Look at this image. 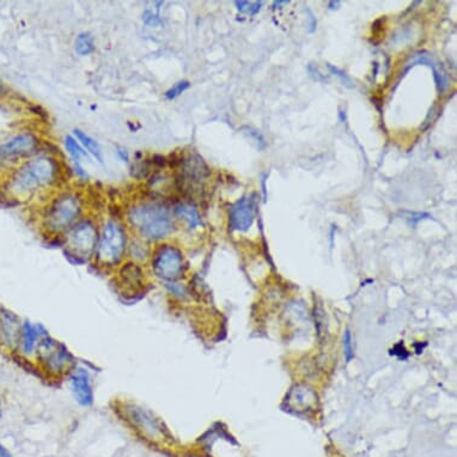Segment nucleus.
<instances>
[{
    "label": "nucleus",
    "mask_w": 457,
    "mask_h": 457,
    "mask_svg": "<svg viewBox=\"0 0 457 457\" xmlns=\"http://www.w3.org/2000/svg\"><path fill=\"white\" fill-rule=\"evenodd\" d=\"M133 418L134 421L141 425V428H145L148 433H153V435H156L160 428L157 426L156 423L153 419V416H148V413L144 412L143 409H136L133 411Z\"/></svg>",
    "instance_id": "2eb2a0df"
},
{
    "label": "nucleus",
    "mask_w": 457,
    "mask_h": 457,
    "mask_svg": "<svg viewBox=\"0 0 457 457\" xmlns=\"http://www.w3.org/2000/svg\"><path fill=\"white\" fill-rule=\"evenodd\" d=\"M169 216V211L167 207L160 204H144L141 206L134 207L129 212V220L134 227L139 230L148 227L158 219L164 218Z\"/></svg>",
    "instance_id": "0eeeda50"
},
{
    "label": "nucleus",
    "mask_w": 457,
    "mask_h": 457,
    "mask_svg": "<svg viewBox=\"0 0 457 457\" xmlns=\"http://www.w3.org/2000/svg\"><path fill=\"white\" fill-rule=\"evenodd\" d=\"M344 351H345V357L347 362H350L353 358V344H352V335L350 330H347L346 333L344 335Z\"/></svg>",
    "instance_id": "412c9836"
},
{
    "label": "nucleus",
    "mask_w": 457,
    "mask_h": 457,
    "mask_svg": "<svg viewBox=\"0 0 457 457\" xmlns=\"http://www.w3.org/2000/svg\"><path fill=\"white\" fill-rule=\"evenodd\" d=\"M153 268L156 276L167 281H174L181 276L183 256L178 248L164 244L153 254Z\"/></svg>",
    "instance_id": "20e7f679"
},
{
    "label": "nucleus",
    "mask_w": 457,
    "mask_h": 457,
    "mask_svg": "<svg viewBox=\"0 0 457 457\" xmlns=\"http://www.w3.org/2000/svg\"><path fill=\"white\" fill-rule=\"evenodd\" d=\"M40 351H41L43 358L47 362H50V365H52V367L59 369L66 363L67 351L64 347H59L58 344L55 342H52V340L45 338V340L41 342Z\"/></svg>",
    "instance_id": "9b49d317"
},
{
    "label": "nucleus",
    "mask_w": 457,
    "mask_h": 457,
    "mask_svg": "<svg viewBox=\"0 0 457 457\" xmlns=\"http://www.w3.org/2000/svg\"><path fill=\"white\" fill-rule=\"evenodd\" d=\"M71 387L73 391L74 398L82 406H91L94 404V391L91 387L90 379L87 372L79 370L71 377Z\"/></svg>",
    "instance_id": "9d476101"
},
{
    "label": "nucleus",
    "mask_w": 457,
    "mask_h": 457,
    "mask_svg": "<svg viewBox=\"0 0 457 457\" xmlns=\"http://www.w3.org/2000/svg\"><path fill=\"white\" fill-rule=\"evenodd\" d=\"M65 146H66L67 151L70 153L71 156L73 157L74 161L80 162V158H89L87 151H84V148L76 141L72 136H67L65 139Z\"/></svg>",
    "instance_id": "a211bd4d"
},
{
    "label": "nucleus",
    "mask_w": 457,
    "mask_h": 457,
    "mask_svg": "<svg viewBox=\"0 0 457 457\" xmlns=\"http://www.w3.org/2000/svg\"><path fill=\"white\" fill-rule=\"evenodd\" d=\"M97 242V231L94 224L87 220L74 225L69 235L71 249L78 255H89L94 251Z\"/></svg>",
    "instance_id": "39448f33"
},
{
    "label": "nucleus",
    "mask_w": 457,
    "mask_h": 457,
    "mask_svg": "<svg viewBox=\"0 0 457 457\" xmlns=\"http://www.w3.org/2000/svg\"><path fill=\"white\" fill-rule=\"evenodd\" d=\"M190 82L187 80H182V82H178L174 85L173 87H170L169 90L165 92V97L168 99H174L178 97V96L183 94L188 87H190Z\"/></svg>",
    "instance_id": "aec40b11"
},
{
    "label": "nucleus",
    "mask_w": 457,
    "mask_h": 457,
    "mask_svg": "<svg viewBox=\"0 0 457 457\" xmlns=\"http://www.w3.org/2000/svg\"><path fill=\"white\" fill-rule=\"evenodd\" d=\"M41 327L40 325H33L29 322H25L22 328V345H23V352L24 353H31L35 345H36L37 339H40Z\"/></svg>",
    "instance_id": "f8f14e48"
},
{
    "label": "nucleus",
    "mask_w": 457,
    "mask_h": 457,
    "mask_svg": "<svg viewBox=\"0 0 457 457\" xmlns=\"http://www.w3.org/2000/svg\"><path fill=\"white\" fill-rule=\"evenodd\" d=\"M175 214L180 218L185 219L190 224V229H195V227L202 225V217L199 214L198 210L194 206L187 205V204H182L178 205L175 209Z\"/></svg>",
    "instance_id": "ddd939ff"
},
{
    "label": "nucleus",
    "mask_w": 457,
    "mask_h": 457,
    "mask_svg": "<svg viewBox=\"0 0 457 457\" xmlns=\"http://www.w3.org/2000/svg\"><path fill=\"white\" fill-rule=\"evenodd\" d=\"M80 212V202L73 194H64L52 204L47 214V227L52 231H62L70 227Z\"/></svg>",
    "instance_id": "7ed1b4c3"
},
{
    "label": "nucleus",
    "mask_w": 457,
    "mask_h": 457,
    "mask_svg": "<svg viewBox=\"0 0 457 457\" xmlns=\"http://www.w3.org/2000/svg\"><path fill=\"white\" fill-rule=\"evenodd\" d=\"M286 404L290 411L296 413L313 411L316 408L317 395L315 391L305 386H296L288 393Z\"/></svg>",
    "instance_id": "6e6552de"
},
{
    "label": "nucleus",
    "mask_w": 457,
    "mask_h": 457,
    "mask_svg": "<svg viewBox=\"0 0 457 457\" xmlns=\"http://www.w3.org/2000/svg\"><path fill=\"white\" fill-rule=\"evenodd\" d=\"M235 4L241 13H249V15H255L261 8L260 1H235Z\"/></svg>",
    "instance_id": "6ab92c4d"
},
{
    "label": "nucleus",
    "mask_w": 457,
    "mask_h": 457,
    "mask_svg": "<svg viewBox=\"0 0 457 457\" xmlns=\"http://www.w3.org/2000/svg\"><path fill=\"white\" fill-rule=\"evenodd\" d=\"M95 50L94 38L90 34H80L76 41V50L79 55H87Z\"/></svg>",
    "instance_id": "f3484780"
},
{
    "label": "nucleus",
    "mask_w": 457,
    "mask_h": 457,
    "mask_svg": "<svg viewBox=\"0 0 457 457\" xmlns=\"http://www.w3.org/2000/svg\"><path fill=\"white\" fill-rule=\"evenodd\" d=\"M328 69H330V72L334 74V76H337V77H339V78L342 79V83H345V85H347V87H352V82H351V79L347 77L346 74L344 73V72H342V71L339 70V69H337V67L332 66V65H328Z\"/></svg>",
    "instance_id": "4be33fe9"
},
{
    "label": "nucleus",
    "mask_w": 457,
    "mask_h": 457,
    "mask_svg": "<svg viewBox=\"0 0 457 457\" xmlns=\"http://www.w3.org/2000/svg\"><path fill=\"white\" fill-rule=\"evenodd\" d=\"M0 457H13V455L8 453V450L6 448H4L3 445L0 444Z\"/></svg>",
    "instance_id": "5701e85b"
},
{
    "label": "nucleus",
    "mask_w": 457,
    "mask_h": 457,
    "mask_svg": "<svg viewBox=\"0 0 457 457\" xmlns=\"http://www.w3.org/2000/svg\"><path fill=\"white\" fill-rule=\"evenodd\" d=\"M1 330L8 342H15L17 337V322L16 317L11 313H6L1 318Z\"/></svg>",
    "instance_id": "dca6fc26"
},
{
    "label": "nucleus",
    "mask_w": 457,
    "mask_h": 457,
    "mask_svg": "<svg viewBox=\"0 0 457 457\" xmlns=\"http://www.w3.org/2000/svg\"><path fill=\"white\" fill-rule=\"evenodd\" d=\"M0 416H1V402H0Z\"/></svg>",
    "instance_id": "393cba45"
},
{
    "label": "nucleus",
    "mask_w": 457,
    "mask_h": 457,
    "mask_svg": "<svg viewBox=\"0 0 457 457\" xmlns=\"http://www.w3.org/2000/svg\"><path fill=\"white\" fill-rule=\"evenodd\" d=\"M1 91H3V83L0 80V94H1Z\"/></svg>",
    "instance_id": "b1692460"
},
{
    "label": "nucleus",
    "mask_w": 457,
    "mask_h": 457,
    "mask_svg": "<svg viewBox=\"0 0 457 457\" xmlns=\"http://www.w3.org/2000/svg\"><path fill=\"white\" fill-rule=\"evenodd\" d=\"M126 248V235L124 229L116 222H108L104 225L102 235L97 246V256L104 265L119 262Z\"/></svg>",
    "instance_id": "f03ea898"
},
{
    "label": "nucleus",
    "mask_w": 457,
    "mask_h": 457,
    "mask_svg": "<svg viewBox=\"0 0 457 457\" xmlns=\"http://www.w3.org/2000/svg\"><path fill=\"white\" fill-rule=\"evenodd\" d=\"M37 144L38 141L33 134L13 136L11 141L0 145V158H11L34 153V150H36Z\"/></svg>",
    "instance_id": "1a4fd4ad"
},
{
    "label": "nucleus",
    "mask_w": 457,
    "mask_h": 457,
    "mask_svg": "<svg viewBox=\"0 0 457 457\" xmlns=\"http://www.w3.org/2000/svg\"><path fill=\"white\" fill-rule=\"evenodd\" d=\"M58 164L50 157H38L28 162L15 178V187L21 192L36 190L42 185H50L57 178Z\"/></svg>",
    "instance_id": "f257e3e1"
},
{
    "label": "nucleus",
    "mask_w": 457,
    "mask_h": 457,
    "mask_svg": "<svg viewBox=\"0 0 457 457\" xmlns=\"http://www.w3.org/2000/svg\"><path fill=\"white\" fill-rule=\"evenodd\" d=\"M74 136L78 138V141L82 143L83 146L87 148L89 153H91L92 156L95 157L96 160L102 163L104 162V155H102V150H101V146H99V143L92 139L91 136H87L85 133L82 132L80 129H74Z\"/></svg>",
    "instance_id": "4468645a"
},
{
    "label": "nucleus",
    "mask_w": 457,
    "mask_h": 457,
    "mask_svg": "<svg viewBox=\"0 0 457 457\" xmlns=\"http://www.w3.org/2000/svg\"><path fill=\"white\" fill-rule=\"evenodd\" d=\"M255 199L253 195L239 199L229 210V225L231 230L242 232L249 230L255 218Z\"/></svg>",
    "instance_id": "423d86ee"
}]
</instances>
